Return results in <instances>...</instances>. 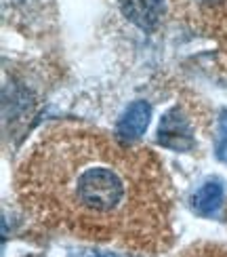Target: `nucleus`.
I'll use <instances>...</instances> for the list:
<instances>
[{
  "instance_id": "obj_6",
  "label": "nucleus",
  "mask_w": 227,
  "mask_h": 257,
  "mask_svg": "<svg viewBox=\"0 0 227 257\" xmlns=\"http://www.w3.org/2000/svg\"><path fill=\"white\" fill-rule=\"evenodd\" d=\"M219 156L227 160V116H223L221 120V131H219Z\"/></svg>"
},
{
  "instance_id": "obj_3",
  "label": "nucleus",
  "mask_w": 227,
  "mask_h": 257,
  "mask_svg": "<svg viewBox=\"0 0 227 257\" xmlns=\"http://www.w3.org/2000/svg\"><path fill=\"white\" fill-rule=\"evenodd\" d=\"M149 105L145 101H135L128 105V110L124 112V116L118 122V131L116 135H120L126 142H135L139 139L145 131H147V124H149Z\"/></svg>"
},
{
  "instance_id": "obj_2",
  "label": "nucleus",
  "mask_w": 227,
  "mask_h": 257,
  "mask_svg": "<svg viewBox=\"0 0 227 257\" xmlns=\"http://www.w3.org/2000/svg\"><path fill=\"white\" fill-rule=\"evenodd\" d=\"M158 142L164 148H170V150H189L193 146L187 120L179 114V110H172L162 118Z\"/></svg>"
},
{
  "instance_id": "obj_1",
  "label": "nucleus",
  "mask_w": 227,
  "mask_h": 257,
  "mask_svg": "<svg viewBox=\"0 0 227 257\" xmlns=\"http://www.w3.org/2000/svg\"><path fill=\"white\" fill-rule=\"evenodd\" d=\"M26 215L47 232L156 255L172 244L175 192L145 146L61 124L38 137L15 177Z\"/></svg>"
},
{
  "instance_id": "obj_5",
  "label": "nucleus",
  "mask_w": 227,
  "mask_h": 257,
  "mask_svg": "<svg viewBox=\"0 0 227 257\" xmlns=\"http://www.w3.org/2000/svg\"><path fill=\"white\" fill-rule=\"evenodd\" d=\"M179 257H227V247L217 242H198L187 247Z\"/></svg>"
},
{
  "instance_id": "obj_7",
  "label": "nucleus",
  "mask_w": 227,
  "mask_h": 257,
  "mask_svg": "<svg viewBox=\"0 0 227 257\" xmlns=\"http://www.w3.org/2000/svg\"><path fill=\"white\" fill-rule=\"evenodd\" d=\"M95 257H120L118 253H99V255H95Z\"/></svg>"
},
{
  "instance_id": "obj_4",
  "label": "nucleus",
  "mask_w": 227,
  "mask_h": 257,
  "mask_svg": "<svg viewBox=\"0 0 227 257\" xmlns=\"http://www.w3.org/2000/svg\"><path fill=\"white\" fill-rule=\"evenodd\" d=\"M221 202H223V188L217 181H208V184H204L196 194H193L191 207L198 215L206 217V215H212V213L221 207Z\"/></svg>"
}]
</instances>
